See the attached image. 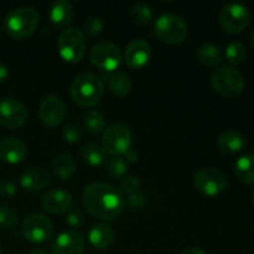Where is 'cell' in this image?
Returning a JSON list of instances; mask_svg holds the SVG:
<instances>
[{"label": "cell", "mask_w": 254, "mask_h": 254, "mask_svg": "<svg viewBox=\"0 0 254 254\" xmlns=\"http://www.w3.org/2000/svg\"><path fill=\"white\" fill-rule=\"evenodd\" d=\"M83 205L94 218L112 221L124 210L126 198L116 186L106 183H93L83 192Z\"/></svg>", "instance_id": "cell-1"}, {"label": "cell", "mask_w": 254, "mask_h": 254, "mask_svg": "<svg viewBox=\"0 0 254 254\" xmlns=\"http://www.w3.org/2000/svg\"><path fill=\"white\" fill-rule=\"evenodd\" d=\"M103 92V79L92 73L79 74L71 84L72 99L81 107H94L102 99Z\"/></svg>", "instance_id": "cell-2"}, {"label": "cell", "mask_w": 254, "mask_h": 254, "mask_svg": "<svg viewBox=\"0 0 254 254\" xmlns=\"http://www.w3.org/2000/svg\"><path fill=\"white\" fill-rule=\"evenodd\" d=\"M40 15L31 6H21L12 10L5 19V29L11 37L24 40L36 30Z\"/></svg>", "instance_id": "cell-3"}, {"label": "cell", "mask_w": 254, "mask_h": 254, "mask_svg": "<svg viewBox=\"0 0 254 254\" xmlns=\"http://www.w3.org/2000/svg\"><path fill=\"white\" fill-rule=\"evenodd\" d=\"M211 84L220 96L233 98L240 96L245 88V77L232 66H222L213 72Z\"/></svg>", "instance_id": "cell-4"}, {"label": "cell", "mask_w": 254, "mask_h": 254, "mask_svg": "<svg viewBox=\"0 0 254 254\" xmlns=\"http://www.w3.org/2000/svg\"><path fill=\"white\" fill-rule=\"evenodd\" d=\"M155 34L163 42L169 45L183 44L189 35L185 20L176 14H164L156 20Z\"/></svg>", "instance_id": "cell-5"}, {"label": "cell", "mask_w": 254, "mask_h": 254, "mask_svg": "<svg viewBox=\"0 0 254 254\" xmlns=\"http://www.w3.org/2000/svg\"><path fill=\"white\" fill-rule=\"evenodd\" d=\"M59 54L64 61L76 64L83 59L86 54L87 42L83 32L78 29H67L61 32L57 40Z\"/></svg>", "instance_id": "cell-6"}, {"label": "cell", "mask_w": 254, "mask_h": 254, "mask_svg": "<svg viewBox=\"0 0 254 254\" xmlns=\"http://www.w3.org/2000/svg\"><path fill=\"white\" fill-rule=\"evenodd\" d=\"M122 51L116 44L101 41L92 47L89 60L97 68L107 72H114L122 62Z\"/></svg>", "instance_id": "cell-7"}, {"label": "cell", "mask_w": 254, "mask_h": 254, "mask_svg": "<svg viewBox=\"0 0 254 254\" xmlns=\"http://www.w3.org/2000/svg\"><path fill=\"white\" fill-rule=\"evenodd\" d=\"M131 133L126 124H113L106 129L102 138V146L107 154L122 155L130 149Z\"/></svg>", "instance_id": "cell-8"}, {"label": "cell", "mask_w": 254, "mask_h": 254, "mask_svg": "<svg viewBox=\"0 0 254 254\" xmlns=\"http://www.w3.org/2000/svg\"><path fill=\"white\" fill-rule=\"evenodd\" d=\"M25 238L32 243L47 242L54 235V223L41 213H32L27 216L21 225Z\"/></svg>", "instance_id": "cell-9"}, {"label": "cell", "mask_w": 254, "mask_h": 254, "mask_svg": "<svg viewBox=\"0 0 254 254\" xmlns=\"http://www.w3.org/2000/svg\"><path fill=\"white\" fill-rule=\"evenodd\" d=\"M251 14L247 6L240 2H231L222 9L220 15L221 26L228 34H238L248 26Z\"/></svg>", "instance_id": "cell-10"}, {"label": "cell", "mask_w": 254, "mask_h": 254, "mask_svg": "<svg viewBox=\"0 0 254 254\" xmlns=\"http://www.w3.org/2000/svg\"><path fill=\"white\" fill-rule=\"evenodd\" d=\"M193 185L205 196H217L227 185L225 175L215 168H202L193 176Z\"/></svg>", "instance_id": "cell-11"}, {"label": "cell", "mask_w": 254, "mask_h": 254, "mask_svg": "<svg viewBox=\"0 0 254 254\" xmlns=\"http://www.w3.org/2000/svg\"><path fill=\"white\" fill-rule=\"evenodd\" d=\"M27 119V111L24 104L14 98L0 101V124L6 128H19Z\"/></svg>", "instance_id": "cell-12"}, {"label": "cell", "mask_w": 254, "mask_h": 254, "mask_svg": "<svg viewBox=\"0 0 254 254\" xmlns=\"http://www.w3.org/2000/svg\"><path fill=\"white\" fill-rule=\"evenodd\" d=\"M64 104L59 97L47 96L41 101L39 107V116L42 123L47 127H57L64 118Z\"/></svg>", "instance_id": "cell-13"}, {"label": "cell", "mask_w": 254, "mask_h": 254, "mask_svg": "<svg viewBox=\"0 0 254 254\" xmlns=\"http://www.w3.org/2000/svg\"><path fill=\"white\" fill-rule=\"evenodd\" d=\"M151 55H153V50H151L149 42L143 39H138L131 41L127 46L126 52H124V61H126L127 66L130 68L139 69L148 64L151 59Z\"/></svg>", "instance_id": "cell-14"}, {"label": "cell", "mask_w": 254, "mask_h": 254, "mask_svg": "<svg viewBox=\"0 0 254 254\" xmlns=\"http://www.w3.org/2000/svg\"><path fill=\"white\" fill-rule=\"evenodd\" d=\"M41 206L46 212L52 215H62L71 210L72 196L62 189L49 190L42 196Z\"/></svg>", "instance_id": "cell-15"}, {"label": "cell", "mask_w": 254, "mask_h": 254, "mask_svg": "<svg viewBox=\"0 0 254 254\" xmlns=\"http://www.w3.org/2000/svg\"><path fill=\"white\" fill-rule=\"evenodd\" d=\"M84 240L77 231L71 230L62 232L52 245V254H82Z\"/></svg>", "instance_id": "cell-16"}, {"label": "cell", "mask_w": 254, "mask_h": 254, "mask_svg": "<svg viewBox=\"0 0 254 254\" xmlns=\"http://www.w3.org/2000/svg\"><path fill=\"white\" fill-rule=\"evenodd\" d=\"M27 155L26 145L16 138H6L0 141V160L7 164H19Z\"/></svg>", "instance_id": "cell-17"}, {"label": "cell", "mask_w": 254, "mask_h": 254, "mask_svg": "<svg viewBox=\"0 0 254 254\" xmlns=\"http://www.w3.org/2000/svg\"><path fill=\"white\" fill-rule=\"evenodd\" d=\"M50 184V175L46 170L40 168H32L25 171L20 178V186L27 192H37Z\"/></svg>", "instance_id": "cell-18"}, {"label": "cell", "mask_w": 254, "mask_h": 254, "mask_svg": "<svg viewBox=\"0 0 254 254\" xmlns=\"http://www.w3.org/2000/svg\"><path fill=\"white\" fill-rule=\"evenodd\" d=\"M88 241L97 250H107L114 241V231L107 223H97L89 230Z\"/></svg>", "instance_id": "cell-19"}, {"label": "cell", "mask_w": 254, "mask_h": 254, "mask_svg": "<svg viewBox=\"0 0 254 254\" xmlns=\"http://www.w3.org/2000/svg\"><path fill=\"white\" fill-rule=\"evenodd\" d=\"M73 6L67 0H56L50 7V19L60 27L67 26L73 19Z\"/></svg>", "instance_id": "cell-20"}, {"label": "cell", "mask_w": 254, "mask_h": 254, "mask_svg": "<svg viewBox=\"0 0 254 254\" xmlns=\"http://www.w3.org/2000/svg\"><path fill=\"white\" fill-rule=\"evenodd\" d=\"M104 82L112 93L119 97L128 96L131 89V79L124 72H111L104 76Z\"/></svg>", "instance_id": "cell-21"}, {"label": "cell", "mask_w": 254, "mask_h": 254, "mask_svg": "<svg viewBox=\"0 0 254 254\" xmlns=\"http://www.w3.org/2000/svg\"><path fill=\"white\" fill-rule=\"evenodd\" d=\"M218 146L222 151L228 154H235L243 150L246 146V139L242 134L233 130H227L218 136Z\"/></svg>", "instance_id": "cell-22"}, {"label": "cell", "mask_w": 254, "mask_h": 254, "mask_svg": "<svg viewBox=\"0 0 254 254\" xmlns=\"http://www.w3.org/2000/svg\"><path fill=\"white\" fill-rule=\"evenodd\" d=\"M235 174L241 183L254 184V154H246L238 159Z\"/></svg>", "instance_id": "cell-23"}, {"label": "cell", "mask_w": 254, "mask_h": 254, "mask_svg": "<svg viewBox=\"0 0 254 254\" xmlns=\"http://www.w3.org/2000/svg\"><path fill=\"white\" fill-rule=\"evenodd\" d=\"M52 170L60 180H68L76 171V163L68 154H60L55 158Z\"/></svg>", "instance_id": "cell-24"}, {"label": "cell", "mask_w": 254, "mask_h": 254, "mask_svg": "<svg viewBox=\"0 0 254 254\" xmlns=\"http://www.w3.org/2000/svg\"><path fill=\"white\" fill-rule=\"evenodd\" d=\"M197 59L203 66L215 67L223 60V52L220 46L215 44H205L198 49Z\"/></svg>", "instance_id": "cell-25"}, {"label": "cell", "mask_w": 254, "mask_h": 254, "mask_svg": "<svg viewBox=\"0 0 254 254\" xmlns=\"http://www.w3.org/2000/svg\"><path fill=\"white\" fill-rule=\"evenodd\" d=\"M82 155L86 163H88L91 166H99L106 161L107 153L103 149V146L99 144L92 143L88 144L82 150Z\"/></svg>", "instance_id": "cell-26"}, {"label": "cell", "mask_w": 254, "mask_h": 254, "mask_svg": "<svg viewBox=\"0 0 254 254\" xmlns=\"http://www.w3.org/2000/svg\"><path fill=\"white\" fill-rule=\"evenodd\" d=\"M84 127L92 134H99L104 130L106 121L98 111H89L84 116Z\"/></svg>", "instance_id": "cell-27"}, {"label": "cell", "mask_w": 254, "mask_h": 254, "mask_svg": "<svg viewBox=\"0 0 254 254\" xmlns=\"http://www.w3.org/2000/svg\"><path fill=\"white\" fill-rule=\"evenodd\" d=\"M131 17L140 26H146L153 20V10L146 4H135L131 7Z\"/></svg>", "instance_id": "cell-28"}, {"label": "cell", "mask_w": 254, "mask_h": 254, "mask_svg": "<svg viewBox=\"0 0 254 254\" xmlns=\"http://www.w3.org/2000/svg\"><path fill=\"white\" fill-rule=\"evenodd\" d=\"M246 54H247V51H246V47L242 42L235 41L228 45L227 49H226V59L231 64H242Z\"/></svg>", "instance_id": "cell-29"}, {"label": "cell", "mask_w": 254, "mask_h": 254, "mask_svg": "<svg viewBox=\"0 0 254 254\" xmlns=\"http://www.w3.org/2000/svg\"><path fill=\"white\" fill-rule=\"evenodd\" d=\"M127 170H128V164L121 156L111 159L107 164V173L112 179H124Z\"/></svg>", "instance_id": "cell-30"}, {"label": "cell", "mask_w": 254, "mask_h": 254, "mask_svg": "<svg viewBox=\"0 0 254 254\" xmlns=\"http://www.w3.org/2000/svg\"><path fill=\"white\" fill-rule=\"evenodd\" d=\"M19 221V215L12 207L6 205L0 206V227L12 228Z\"/></svg>", "instance_id": "cell-31"}, {"label": "cell", "mask_w": 254, "mask_h": 254, "mask_svg": "<svg viewBox=\"0 0 254 254\" xmlns=\"http://www.w3.org/2000/svg\"><path fill=\"white\" fill-rule=\"evenodd\" d=\"M139 186H140V180L138 178H135V176H128V178H124L122 180L119 190H121V192L123 195L131 196L138 192Z\"/></svg>", "instance_id": "cell-32"}, {"label": "cell", "mask_w": 254, "mask_h": 254, "mask_svg": "<svg viewBox=\"0 0 254 254\" xmlns=\"http://www.w3.org/2000/svg\"><path fill=\"white\" fill-rule=\"evenodd\" d=\"M83 30L88 36H96V35L101 34V31L103 30V21L99 17H89L84 21Z\"/></svg>", "instance_id": "cell-33"}, {"label": "cell", "mask_w": 254, "mask_h": 254, "mask_svg": "<svg viewBox=\"0 0 254 254\" xmlns=\"http://www.w3.org/2000/svg\"><path fill=\"white\" fill-rule=\"evenodd\" d=\"M82 131L76 124H67L64 128V138L67 143H77L81 140Z\"/></svg>", "instance_id": "cell-34"}, {"label": "cell", "mask_w": 254, "mask_h": 254, "mask_svg": "<svg viewBox=\"0 0 254 254\" xmlns=\"http://www.w3.org/2000/svg\"><path fill=\"white\" fill-rule=\"evenodd\" d=\"M17 189L12 181L1 180L0 181V197L2 198H11L16 195Z\"/></svg>", "instance_id": "cell-35"}, {"label": "cell", "mask_w": 254, "mask_h": 254, "mask_svg": "<svg viewBox=\"0 0 254 254\" xmlns=\"http://www.w3.org/2000/svg\"><path fill=\"white\" fill-rule=\"evenodd\" d=\"M146 203V197L144 193L140 192H136L134 195L129 196V200H128V205L131 210H140L145 206Z\"/></svg>", "instance_id": "cell-36"}, {"label": "cell", "mask_w": 254, "mask_h": 254, "mask_svg": "<svg viewBox=\"0 0 254 254\" xmlns=\"http://www.w3.org/2000/svg\"><path fill=\"white\" fill-rule=\"evenodd\" d=\"M84 217L79 211H68L67 213V223H68L71 227L78 228L83 225Z\"/></svg>", "instance_id": "cell-37"}, {"label": "cell", "mask_w": 254, "mask_h": 254, "mask_svg": "<svg viewBox=\"0 0 254 254\" xmlns=\"http://www.w3.org/2000/svg\"><path fill=\"white\" fill-rule=\"evenodd\" d=\"M124 155H126L127 161H129V163H134V161L138 160V153H136V151L131 148L129 149V150L127 151Z\"/></svg>", "instance_id": "cell-38"}, {"label": "cell", "mask_w": 254, "mask_h": 254, "mask_svg": "<svg viewBox=\"0 0 254 254\" xmlns=\"http://www.w3.org/2000/svg\"><path fill=\"white\" fill-rule=\"evenodd\" d=\"M7 76H9V68H7L4 64H1V62H0V83H1V82H4L5 79H6Z\"/></svg>", "instance_id": "cell-39"}, {"label": "cell", "mask_w": 254, "mask_h": 254, "mask_svg": "<svg viewBox=\"0 0 254 254\" xmlns=\"http://www.w3.org/2000/svg\"><path fill=\"white\" fill-rule=\"evenodd\" d=\"M181 254H206V252H203L201 248H196V247H191L188 248L186 251H184Z\"/></svg>", "instance_id": "cell-40"}, {"label": "cell", "mask_w": 254, "mask_h": 254, "mask_svg": "<svg viewBox=\"0 0 254 254\" xmlns=\"http://www.w3.org/2000/svg\"><path fill=\"white\" fill-rule=\"evenodd\" d=\"M29 254H47V253L45 252L44 250H41V248H35V250L30 251Z\"/></svg>", "instance_id": "cell-41"}, {"label": "cell", "mask_w": 254, "mask_h": 254, "mask_svg": "<svg viewBox=\"0 0 254 254\" xmlns=\"http://www.w3.org/2000/svg\"><path fill=\"white\" fill-rule=\"evenodd\" d=\"M251 45H252V47L254 49V31H253V34L251 35Z\"/></svg>", "instance_id": "cell-42"}, {"label": "cell", "mask_w": 254, "mask_h": 254, "mask_svg": "<svg viewBox=\"0 0 254 254\" xmlns=\"http://www.w3.org/2000/svg\"><path fill=\"white\" fill-rule=\"evenodd\" d=\"M0 254H2V247H1V243H0Z\"/></svg>", "instance_id": "cell-43"}, {"label": "cell", "mask_w": 254, "mask_h": 254, "mask_svg": "<svg viewBox=\"0 0 254 254\" xmlns=\"http://www.w3.org/2000/svg\"><path fill=\"white\" fill-rule=\"evenodd\" d=\"M253 201H254V193H253Z\"/></svg>", "instance_id": "cell-44"}]
</instances>
